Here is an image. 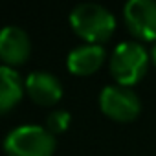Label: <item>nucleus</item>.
<instances>
[{"label":"nucleus","instance_id":"1","mask_svg":"<svg viewBox=\"0 0 156 156\" xmlns=\"http://www.w3.org/2000/svg\"><path fill=\"white\" fill-rule=\"evenodd\" d=\"M70 24L83 39L99 44L112 35L116 17L99 2H79L70 11Z\"/></svg>","mask_w":156,"mask_h":156},{"label":"nucleus","instance_id":"2","mask_svg":"<svg viewBox=\"0 0 156 156\" xmlns=\"http://www.w3.org/2000/svg\"><path fill=\"white\" fill-rule=\"evenodd\" d=\"M4 151L9 156H51L55 151V134L37 123H24L8 132Z\"/></svg>","mask_w":156,"mask_h":156},{"label":"nucleus","instance_id":"3","mask_svg":"<svg viewBox=\"0 0 156 156\" xmlns=\"http://www.w3.org/2000/svg\"><path fill=\"white\" fill-rule=\"evenodd\" d=\"M149 68V51L138 41H123L110 53V72L119 85L130 87Z\"/></svg>","mask_w":156,"mask_h":156},{"label":"nucleus","instance_id":"4","mask_svg":"<svg viewBox=\"0 0 156 156\" xmlns=\"http://www.w3.org/2000/svg\"><path fill=\"white\" fill-rule=\"evenodd\" d=\"M99 105L107 116H110L118 121L134 119L141 108L140 96L130 87H125L119 83L103 87V90L99 94Z\"/></svg>","mask_w":156,"mask_h":156},{"label":"nucleus","instance_id":"5","mask_svg":"<svg viewBox=\"0 0 156 156\" xmlns=\"http://www.w3.org/2000/svg\"><path fill=\"white\" fill-rule=\"evenodd\" d=\"M123 15L129 30L143 39H156V0H129L123 6Z\"/></svg>","mask_w":156,"mask_h":156},{"label":"nucleus","instance_id":"6","mask_svg":"<svg viewBox=\"0 0 156 156\" xmlns=\"http://www.w3.org/2000/svg\"><path fill=\"white\" fill-rule=\"evenodd\" d=\"M31 51V41L26 30L17 24L0 28V59L8 66L24 62Z\"/></svg>","mask_w":156,"mask_h":156},{"label":"nucleus","instance_id":"7","mask_svg":"<svg viewBox=\"0 0 156 156\" xmlns=\"http://www.w3.org/2000/svg\"><path fill=\"white\" fill-rule=\"evenodd\" d=\"M24 87L28 94L41 105H51L62 96L61 79L48 70H33L26 75Z\"/></svg>","mask_w":156,"mask_h":156},{"label":"nucleus","instance_id":"8","mask_svg":"<svg viewBox=\"0 0 156 156\" xmlns=\"http://www.w3.org/2000/svg\"><path fill=\"white\" fill-rule=\"evenodd\" d=\"M105 55H107V50L103 44L87 42V44H79L70 50V53L66 57V64H68L70 72L87 75L101 66V62L105 61Z\"/></svg>","mask_w":156,"mask_h":156},{"label":"nucleus","instance_id":"9","mask_svg":"<svg viewBox=\"0 0 156 156\" xmlns=\"http://www.w3.org/2000/svg\"><path fill=\"white\" fill-rule=\"evenodd\" d=\"M20 73L8 64H0V114L11 110L22 98Z\"/></svg>","mask_w":156,"mask_h":156},{"label":"nucleus","instance_id":"10","mask_svg":"<svg viewBox=\"0 0 156 156\" xmlns=\"http://www.w3.org/2000/svg\"><path fill=\"white\" fill-rule=\"evenodd\" d=\"M70 118H72V116H70L68 110H64V108H55V110H51V112L48 114V118H46V129H48L51 134H59V132H62V130L68 129Z\"/></svg>","mask_w":156,"mask_h":156},{"label":"nucleus","instance_id":"11","mask_svg":"<svg viewBox=\"0 0 156 156\" xmlns=\"http://www.w3.org/2000/svg\"><path fill=\"white\" fill-rule=\"evenodd\" d=\"M151 57H152V61L156 62V42H154V46H152V50H151Z\"/></svg>","mask_w":156,"mask_h":156}]
</instances>
